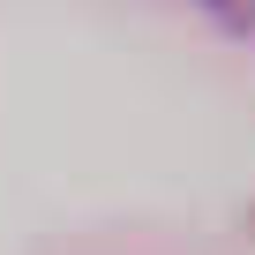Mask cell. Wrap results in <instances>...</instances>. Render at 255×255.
Segmentation results:
<instances>
[{"instance_id": "cell-1", "label": "cell", "mask_w": 255, "mask_h": 255, "mask_svg": "<svg viewBox=\"0 0 255 255\" xmlns=\"http://www.w3.org/2000/svg\"><path fill=\"white\" fill-rule=\"evenodd\" d=\"M203 8L218 23H233V30H255V0H203Z\"/></svg>"}]
</instances>
